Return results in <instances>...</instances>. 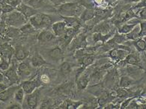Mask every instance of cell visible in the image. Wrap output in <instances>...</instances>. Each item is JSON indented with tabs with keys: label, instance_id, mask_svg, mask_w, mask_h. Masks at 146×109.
<instances>
[{
	"label": "cell",
	"instance_id": "1",
	"mask_svg": "<svg viewBox=\"0 0 146 109\" xmlns=\"http://www.w3.org/2000/svg\"><path fill=\"white\" fill-rule=\"evenodd\" d=\"M85 8L76 2H64L58 6V12L62 17H80Z\"/></svg>",
	"mask_w": 146,
	"mask_h": 109
},
{
	"label": "cell",
	"instance_id": "2",
	"mask_svg": "<svg viewBox=\"0 0 146 109\" xmlns=\"http://www.w3.org/2000/svg\"><path fill=\"white\" fill-rule=\"evenodd\" d=\"M3 15L4 17L2 18V22H4V23L7 26L14 28H20L28 22V20L20 12L17 10Z\"/></svg>",
	"mask_w": 146,
	"mask_h": 109
},
{
	"label": "cell",
	"instance_id": "3",
	"mask_svg": "<svg viewBox=\"0 0 146 109\" xmlns=\"http://www.w3.org/2000/svg\"><path fill=\"white\" fill-rule=\"evenodd\" d=\"M28 21L35 30L46 29L52 24V20L50 16L39 13L31 17Z\"/></svg>",
	"mask_w": 146,
	"mask_h": 109
},
{
	"label": "cell",
	"instance_id": "4",
	"mask_svg": "<svg viewBox=\"0 0 146 109\" xmlns=\"http://www.w3.org/2000/svg\"><path fill=\"white\" fill-rule=\"evenodd\" d=\"M17 73L20 81L32 79L36 73V68L33 67L29 61H23L17 66Z\"/></svg>",
	"mask_w": 146,
	"mask_h": 109
},
{
	"label": "cell",
	"instance_id": "5",
	"mask_svg": "<svg viewBox=\"0 0 146 109\" xmlns=\"http://www.w3.org/2000/svg\"><path fill=\"white\" fill-rule=\"evenodd\" d=\"M40 94V90L38 89V88L35 90L32 93H29V94H26L27 96L24 98L23 102L22 104V107L29 109L36 108L38 105Z\"/></svg>",
	"mask_w": 146,
	"mask_h": 109
},
{
	"label": "cell",
	"instance_id": "6",
	"mask_svg": "<svg viewBox=\"0 0 146 109\" xmlns=\"http://www.w3.org/2000/svg\"><path fill=\"white\" fill-rule=\"evenodd\" d=\"M17 66L18 65L15 64V59H14V61H11V65L9 68L5 70L3 73L7 80L11 83V85H18L20 83V79L17 73Z\"/></svg>",
	"mask_w": 146,
	"mask_h": 109
},
{
	"label": "cell",
	"instance_id": "7",
	"mask_svg": "<svg viewBox=\"0 0 146 109\" xmlns=\"http://www.w3.org/2000/svg\"><path fill=\"white\" fill-rule=\"evenodd\" d=\"M86 34H80L75 36L70 41V46H69V50H77L79 49H82L88 45V42L86 40Z\"/></svg>",
	"mask_w": 146,
	"mask_h": 109
},
{
	"label": "cell",
	"instance_id": "8",
	"mask_svg": "<svg viewBox=\"0 0 146 109\" xmlns=\"http://www.w3.org/2000/svg\"><path fill=\"white\" fill-rule=\"evenodd\" d=\"M41 85V81H40V79H29L26 81H23V83L21 84V87L24 91L25 94H29L32 93L37 88H39Z\"/></svg>",
	"mask_w": 146,
	"mask_h": 109
},
{
	"label": "cell",
	"instance_id": "9",
	"mask_svg": "<svg viewBox=\"0 0 146 109\" xmlns=\"http://www.w3.org/2000/svg\"><path fill=\"white\" fill-rule=\"evenodd\" d=\"M130 52L127 51V50H124L121 48L119 47H115L112 48L108 52V56L112 60V61H115L116 62H119L121 61H123L124 60V58L126 57V56Z\"/></svg>",
	"mask_w": 146,
	"mask_h": 109
},
{
	"label": "cell",
	"instance_id": "10",
	"mask_svg": "<svg viewBox=\"0 0 146 109\" xmlns=\"http://www.w3.org/2000/svg\"><path fill=\"white\" fill-rule=\"evenodd\" d=\"M16 10L18 11L19 12H20L27 20H29L31 17H32L33 15H35V14H36L37 13H38L37 9H35V8H32L31 6L25 4L24 2H23L17 7Z\"/></svg>",
	"mask_w": 146,
	"mask_h": 109
},
{
	"label": "cell",
	"instance_id": "11",
	"mask_svg": "<svg viewBox=\"0 0 146 109\" xmlns=\"http://www.w3.org/2000/svg\"><path fill=\"white\" fill-rule=\"evenodd\" d=\"M89 77L90 73L89 72L82 71L81 73L76 76V85L79 90H84L89 85Z\"/></svg>",
	"mask_w": 146,
	"mask_h": 109
},
{
	"label": "cell",
	"instance_id": "12",
	"mask_svg": "<svg viewBox=\"0 0 146 109\" xmlns=\"http://www.w3.org/2000/svg\"><path fill=\"white\" fill-rule=\"evenodd\" d=\"M47 55L53 61L62 62L64 58V52L60 46H56L49 50Z\"/></svg>",
	"mask_w": 146,
	"mask_h": 109
},
{
	"label": "cell",
	"instance_id": "13",
	"mask_svg": "<svg viewBox=\"0 0 146 109\" xmlns=\"http://www.w3.org/2000/svg\"><path fill=\"white\" fill-rule=\"evenodd\" d=\"M18 87L19 86L16 85H13L7 87L6 89L0 93V101L2 102H6L14 98V93Z\"/></svg>",
	"mask_w": 146,
	"mask_h": 109
},
{
	"label": "cell",
	"instance_id": "14",
	"mask_svg": "<svg viewBox=\"0 0 146 109\" xmlns=\"http://www.w3.org/2000/svg\"><path fill=\"white\" fill-rule=\"evenodd\" d=\"M56 37L53 32L47 29H43L38 35V41L40 44H47L55 40Z\"/></svg>",
	"mask_w": 146,
	"mask_h": 109
},
{
	"label": "cell",
	"instance_id": "15",
	"mask_svg": "<svg viewBox=\"0 0 146 109\" xmlns=\"http://www.w3.org/2000/svg\"><path fill=\"white\" fill-rule=\"evenodd\" d=\"M51 28H52L53 34H55L56 38H61V37L64 35V32H65V30L67 28V26L64 20H62V21L53 22L51 25Z\"/></svg>",
	"mask_w": 146,
	"mask_h": 109
},
{
	"label": "cell",
	"instance_id": "16",
	"mask_svg": "<svg viewBox=\"0 0 146 109\" xmlns=\"http://www.w3.org/2000/svg\"><path fill=\"white\" fill-rule=\"evenodd\" d=\"M62 17L66 24V26L68 28L80 29L81 27L82 21L79 17Z\"/></svg>",
	"mask_w": 146,
	"mask_h": 109
},
{
	"label": "cell",
	"instance_id": "17",
	"mask_svg": "<svg viewBox=\"0 0 146 109\" xmlns=\"http://www.w3.org/2000/svg\"><path fill=\"white\" fill-rule=\"evenodd\" d=\"M14 55H15V59L17 61L21 62L28 58L29 52L27 51L23 46H17L14 52Z\"/></svg>",
	"mask_w": 146,
	"mask_h": 109
},
{
	"label": "cell",
	"instance_id": "18",
	"mask_svg": "<svg viewBox=\"0 0 146 109\" xmlns=\"http://www.w3.org/2000/svg\"><path fill=\"white\" fill-rule=\"evenodd\" d=\"M30 63L32 64V66L35 68H38L42 67L44 64H46V61L44 60V57L40 55V54L38 53V52H35V53L32 55V57H31L30 59Z\"/></svg>",
	"mask_w": 146,
	"mask_h": 109
},
{
	"label": "cell",
	"instance_id": "19",
	"mask_svg": "<svg viewBox=\"0 0 146 109\" xmlns=\"http://www.w3.org/2000/svg\"><path fill=\"white\" fill-rule=\"evenodd\" d=\"M94 17H95V10L93 8H85L80 16V19L83 22H88Z\"/></svg>",
	"mask_w": 146,
	"mask_h": 109
},
{
	"label": "cell",
	"instance_id": "20",
	"mask_svg": "<svg viewBox=\"0 0 146 109\" xmlns=\"http://www.w3.org/2000/svg\"><path fill=\"white\" fill-rule=\"evenodd\" d=\"M79 63L82 66V68L86 69L88 67V66L92 65L94 61V55H87L82 56L77 58Z\"/></svg>",
	"mask_w": 146,
	"mask_h": 109
},
{
	"label": "cell",
	"instance_id": "21",
	"mask_svg": "<svg viewBox=\"0 0 146 109\" xmlns=\"http://www.w3.org/2000/svg\"><path fill=\"white\" fill-rule=\"evenodd\" d=\"M114 34V32H112V31L106 34H102L99 33V32H94L93 34V40L95 43L100 41L105 44L107 40H109L110 38H112Z\"/></svg>",
	"mask_w": 146,
	"mask_h": 109
},
{
	"label": "cell",
	"instance_id": "22",
	"mask_svg": "<svg viewBox=\"0 0 146 109\" xmlns=\"http://www.w3.org/2000/svg\"><path fill=\"white\" fill-rule=\"evenodd\" d=\"M82 105V102L80 101H71V100H65L62 104L58 105V108H68L76 109L78 108Z\"/></svg>",
	"mask_w": 146,
	"mask_h": 109
},
{
	"label": "cell",
	"instance_id": "23",
	"mask_svg": "<svg viewBox=\"0 0 146 109\" xmlns=\"http://www.w3.org/2000/svg\"><path fill=\"white\" fill-rule=\"evenodd\" d=\"M14 53V50L12 46L5 44H4L2 47L0 48V54L1 56H3L5 57H7L8 59L11 60L12 55Z\"/></svg>",
	"mask_w": 146,
	"mask_h": 109
},
{
	"label": "cell",
	"instance_id": "24",
	"mask_svg": "<svg viewBox=\"0 0 146 109\" xmlns=\"http://www.w3.org/2000/svg\"><path fill=\"white\" fill-rule=\"evenodd\" d=\"M94 32H99L102 34H106L111 32V26L110 23L106 22H100L94 27Z\"/></svg>",
	"mask_w": 146,
	"mask_h": 109
},
{
	"label": "cell",
	"instance_id": "25",
	"mask_svg": "<svg viewBox=\"0 0 146 109\" xmlns=\"http://www.w3.org/2000/svg\"><path fill=\"white\" fill-rule=\"evenodd\" d=\"M135 83H136V80H134L132 77H130V76H127V75H124V76L121 77L118 86L120 87L127 88V87H130Z\"/></svg>",
	"mask_w": 146,
	"mask_h": 109
},
{
	"label": "cell",
	"instance_id": "26",
	"mask_svg": "<svg viewBox=\"0 0 146 109\" xmlns=\"http://www.w3.org/2000/svg\"><path fill=\"white\" fill-rule=\"evenodd\" d=\"M22 2L35 9L43 8L46 4V0H23Z\"/></svg>",
	"mask_w": 146,
	"mask_h": 109
},
{
	"label": "cell",
	"instance_id": "27",
	"mask_svg": "<svg viewBox=\"0 0 146 109\" xmlns=\"http://www.w3.org/2000/svg\"><path fill=\"white\" fill-rule=\"evenodd\" d=\"M121 61H122L124 63H127V64L132 66H139V57L135 54L133 53L128 54L126 56V57L124 58V60Z\"/></svg>",
	"mask_w": 146,
	"mask_h": 109
},
{
	"label": "cell",
	"instance_id": "28",
	"mask_svg": "<svg viewBox=\"0 0 146 109\" xmlns=\"http://www.w3.org/2000/svg\"><path fill=\"white\" fill-rule=\"evenodd\" d=\"M127 40H135L140 38V26L139 24H137L129 33L125 34Z\"/></svg>",
	"mask_w": 146,
	"mask_h": 109
},
{
	"label": "cell",
	"instance_id": "29",
	"mask_svg": "<svg viewBox=\"0 0 146 109\" xmlns=\"http://www.w3.org/2000/svg\"><path fill=\"white\" fill-rule=\"evenodd\" d=\"M25 95H26V94H25L24 93V91L23 90L22 87L19 86V87L17 89L15 93H14V100H15V102H18L19 104H20V105H22L23 102V100H24Z\"/></svg>",
	"mask_w": 146,
	"mask_h": 109
},
{
	"label": "cell",
	"instance_id": "30",
	"mask_svg": "<svg viewBox=\"0 0 146 109\" xmlns=\"http://www.w3.org/2000/svg\"><path fill=\"white\" fill-rule=\"evenodd\" d=\"M133 44L134 46L136 47V49L138 50L139 52H144L145 50L146 47V43L145 40V38H139L138 39H136L135 40H133Z\"/></svg>",
	"mask_w": 146,
	"mask_h": 109
},
{
	"label": "cell",
	"instance_id": "31",
	"mask_svg": "<svg viewBox=\"0 0 146 109\" xmlns=\"http://www.w3.org/2000/svg\"><path fill=\"white\" fill-rule=\"evenodd\" d=\"M19 29H20L21 34H31L32 33H34L35 30L34 27L28 22L24 24L23 26H21Z\"/></svg>",
	"mask_w": 146,
	"mask_h": 109
},
{
	"label": "cell",
	"instance_id": "32",
	"mask_svg": "<svg viewBox=\"0 0 146 109\" xmlns=\"http://www.w3.org/2000/svg\"><path fill=\"white\" fill-rule=\"evenodd\" d=\"M136 25H137V24H136ZM136 25V24H130L127 22L126 24H124V25H122L121 27H119V28H118V33H120V34H127V33H129V32H130Z\"/></svg>",
	"mask_w": 146,
	"mask_h": 109
},
{
	"label": "cell",
	"instance_id": "33",
	"mask_svg": "<svg viewBox=\"0 0 146 109\" xmlns=\"http://www.w3.org/2000/svg\"><path fill=\"white\" fill-rule=\"evenodd\" d=\"M110 40L115 43L116 44H121L124 43L126 40H127V39L125 34H120V33L117 32V33L113 34V37L112 38V39H110Z\"/></svg>",
	"mask_w": 146,
	"mask_h": 109
},
{
	"label": "cell",
	"instance_id": "34",
	"mask_svg": "<svg viewBox=\"0 0 146 109\" xmlns=\"http://www.w3.org/2000/svg\"><path fill=\"white\" fill-rule=\"evenodd\" d=\"M72 64L68 61H64L61 63L60 67H59V69H60V72L62 74L64 75H67V74L70 73L71 69H72Z\"/></svg>",
	"mask_w": 146,
	"mask_h": 109
},
{
	"label": "cell",
	"instance_id": "35",
	"mask_svg": "<svg viewBox=\"0 0 146 109\" xmlns=\"http://www.w3.org/2000/svg\"><path fill=\"white\" fill-rule=\"evenodd\" d=\"M11 61V60L3 57V56H1L0 57V70L3 72L7 70L10 67Z\"/></svg>",
	"mask_w": 146,
	"mask_h": 109
},
{
	"label": "cell",
	"instance_id": "36",
	"mask_svg": "<svg viewBox=\"0 0 146 109\" xmlns=\"http://www.w3.org/2000/svg\"><path fill=\"white\" fill-rule=\"evenodd\" d=\"M116 96L119 98H126L127 97L128 95H129V92L127 91V90L126 88H124V87H120L117 89L115 92Z\"/></svg>",
	"mask_w": 146,
	"mask_h": 109
},
{
	"label": "cell",
	"instance_id": "37",
	"mask_svg": "<svg viewBox=\"0 0 146 109\" xmlns=\"http://www.w3.org/2000/svg\"><path fill=\"white\" fill-rule=\"evenodd\" d=\"M16 10V8L13 7V6L7 4V3H4L2 5V14H9L11 12L14 11Z\"/></svg>",
	"mask_w": 146,
	"mask_h": 109
},
{
	"label": "cell",
	"instance_id": "38",
	"mask_svg": "<svg viewBox=\"0 0 146 109\" xmlns=\"http://www.w3.org/2000/svg\"><path fill=\"white\" fill-rule=\"evenodd\" d=\"M136 17H138L140 20H143V21H145L146 20V8L145 7H143V8H140L139 11L137 12L136 14Z\"/></svg>",
	"mask_w": 146,
	"mask_h": 109
},
{
	"label": "cell",
	"instance_id": "39",
	"mask_svg": "<svg viewBox=\"0 0 146 109\" xmlns=\"http://www.w3.org/2000/svg\"><path fill=\"white\" fill-rule=\"evenodd\" d=\"M140 26V38H145L146 35V22L145 21L144 22H139Z\"/></svg>",
	"mask_w": 146,
	"mask_h": 109
},
{
	"label": "cell",
	"instance_id": "40",
	"mask_svg": "<svg viewBox=\"0 0 146 109\" xmlns=\"http://www.w3.org/2000/svg\"><path fill=\"white\" fill-rule=\"evenodd\" d=\"M5 1H6L7 4L10 5L16 8L22 2L23 0H5Z\"/></svg>",
	"mask_w": 146,
	"mask_h": 109
},
{
	"label": "cell",
	"instance_id": "41",
	"mask_svg": "<svg viewBox=\"0 0 146 109\" xmlns=\"http://www.w3.org/2000/svg\"><path fill=\"white\" fill-rule=\"evenodd\" d=\"M133 99V97L128 98V99H127L126 100H125V101L123 102L121 105H120V108H127L128 105H129V104H130V101H131V100H132Z\"/></svg>",
	"mask_w": 146,
	"mask_h": 109
},
{
	"label": "cell",
	"instance_id": "42",
	"mask_svg": "<svg viewBox=\"0 0 146 109\" xmlns=\"http://www.w3.org/2000/svg\"><path fill=\"white\" fill-rule=\"evenodd\" d=\"M22 105L19 104L18 102H15V103H12L11 105H10L8 107H7V108L10 109H20L22 108Z\"/></svg>",
	"mask_w": 146,
	"mask_h": 109
},
{
	"label": "cell",
	"instance_id": "43",
	"mask_svg": "<svg viewBox=\"0 0 146 109\" xmlns=\"http://www.w3.org/2000/svg\"><path fill=\"white\" fill-rule=\"evenodd\" d=\"M105 109H114V108H120V105L113 103H108L104 107Z\"/></svg>",
	"mask_w": 146,
	"mask_h": 109
},
{
	"label": "cell",
	"instance_id": "44",
	"mask_svg": "<svg viewBox=\"0 0 146 109\" xmlns=\"http://www.w3.org/2000/svg\"><path fill=\"white\" fill-rule=\"evenodd\" d=\"M53 5L59 6L65 2V0H49Z\"/></svg>",
	"mask_w": 146,
	"mask_h": 109
},
{
	"label": "cell",
	"instance_id": "45",
	"mask_svg": "<svg viewBox=\"0 0 146 109\" xmlns=\"http://www.w3.org/2000/svg\"><path fill=\"white\" fill-rule=\"evenodd\" d=\"M40 81H41V82H43V83H48L49 81H50V78H49L46 75L44 74V75H42L40 76Z\"/></svg>",
	"mask_w": 146,
	"mask_h": 109
},
{
	"label": "cell",
	"instance_id": "46",
	"mask_svg": "<svg viewBox=\"0 0 146 109\" xmlns=\"http://www.w3.org/2000/svg\"><path fill=\"white\" fill-rule=\"evenodd\" d=\"M9 86L11 85H8L6 83H5V82H0V93L2 91H3L4 90H5L7 87H8Z\"/></svg>",
	"mask_w": 146,
	"mask_h": 109
},
{
	"label": "cell",
	"instance_id": "47",
	"mask_svg": "<svg viewBox=\"0 0 146 109\" xmlns=\"http://www.w3.org/2000/svg\"><path fill=\"white\" fill-rule=\"evenodd\" d=\"M5 80H7V79L5 78L4 74L0 72V82H5ZM7 81H8V80H7Z\"/></svg>",
	"mask_w": 146,
	"mask_h": 109
},
{
	"label": "cell",
	"instance_id": "48",
	"mask_svg": "<svg viewBox=\"0 0 146 109\" xmlns=\"http://www.w3.org/2000/svg\"><path fill=\"white\" fill-rule=\"evenodd\" d=\"M141 0H128V2H132V3H137Z\"/></svg>",
	"mask_w": 146,
	"mask_h": 109
},
{
	"label": "cell",
	"instance_id": "49",
	"mask_svg": "<svg viewBox=\"0 0 146 109\" xmlns=\"http://www.w3.org/2000/svg\"><path fill=\"white\" fill-rule=\"evenodd\" d=\"M2 5H0V16L2 15Z\"/></svg>",
	"mask_w": 146,
	"mask_h": 109
},
{
	"label": "cell",
	"instance_id": "50",
	"mask_svg": "<svg viewBox=\"0 0 146 109\" xmlns=\"http://www.w3.org/2000/svg\"><path fill=\"white\" fill-rule=\"evenodd\" d=\"M2 23V18L0 17V24Z\"/></svg>",
	"mask_w": 146,
	"mask_h": 109
},
{
	"label": "cell",
	"instance_id": "51",
	"mask_svg": "<svg viewBox=\"0 0 146 109\" xmlns=\"http://www.w3.org/2000/svg\"><path fill=\"white\" fill-rule=\"evenodd\" d=\"M0 57H1V54H0Z\"/></svg>",
	"mask_w": 146,
	"mask_h": 109
}]
</instances>
